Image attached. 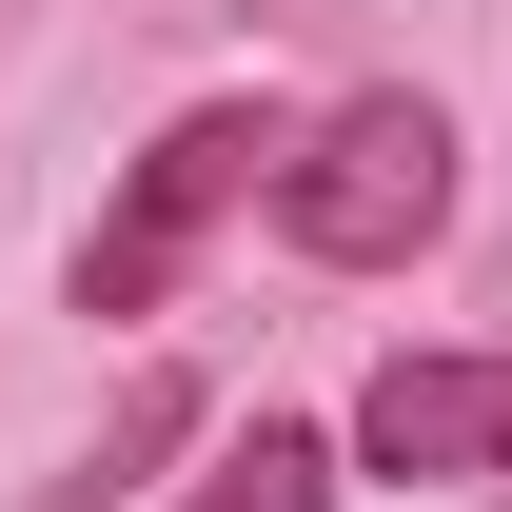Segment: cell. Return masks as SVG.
Instances as JSON below:
<instances>
[{
  "label": "cell",
  "instance_id": "obj_1",
  "mask_svg": "<svg viewBox=\"0 0 512 512\" xmlns=\"http://www.w3.org/2000/svg\"><path fill=\"white\" fill-rule=\"evenodd\" d=\"M256 178H296V138H276V99H197V119L158 138L138 178H119V217L79 237V316H158V296H178V256L217 237V217H237Z\"/></svg>",
  "mask_w": 512,
  "mask_h": 512
},
{
  "label": "cell",
  "instance_id": "obj_2",
  "mask_svg": "<svg viewBox=\"0 0 512 512\" xmlns=\"http://www.w3.org/2000/svg\"><path fill=\"white\" fill-rule=\"evenodd\" d=\"M276 217H296V256H335V276L434 256V217H453V119H434V99H335V119L296 138Z\"/></svg>",
  "mask_w": 512,
  "mask_h": 512
},
{
  "label": "cell",
  "instance_id": "obj_3",
  "mask_svg": "<svg viewBox=\"0 0 512 512\" xmlns=\"http://www.w3.org/2000/svg\"><path fill=\"white\" fill-rule=\"evenodd\" d=\"M355 453L375 473H512V355H394L355 394Z\"/></svg>",
  "mask_w": 512,
  "mask_h": 512
},
{
  "label": "cell",
  "instance_id": "obj_4",
  "mask_svg": "<svg viewBox=\"0 0 512 512\" xmlns=\"http://www.w3.org/2000/svg\"><path fill=\"white\" fill-rule=\"evenodd\" d=\"M178 512H335V434H296V414H256L217 473H197Z\"/></svg>",
  "mask_w": 512,
  "mask_h": 512
}]
</instances>
